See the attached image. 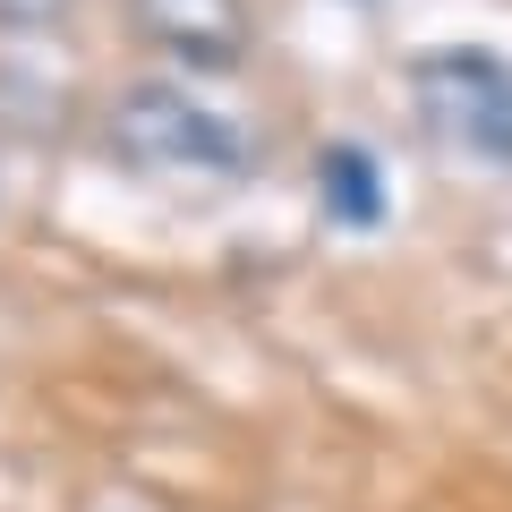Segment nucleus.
Returning <instances> with one entry per match:
<instances>
[{
	"mask_svg": "<svg viewBox=\"0 0 512 512\" xmlns=\"http://www.w3.org/2000/svg\"><path fill=\"white\" fill-rule=\"evenodd\" d=\"M410 94H419V120L436 128L444 146L478 154V163H512V69L495 52H427L410 69Z\"/></svg>",
	"mask_w": 512,
	"mask_h": 512,
	"instance_id": "f03ea898",
	"label": "nucleus"
},
{
	"mask_svg": "<svg viewBox=\"0 0 512 512\" xmlns=\"http://www.w3.org/2000/svg\"><path fill=\"white\" fill-rule=\"evenodd\" d=\"M111 154L154 180H231L248 171V128L171 77H146V86H120L111 103Z\"/></svg>",
	"mask_w": 512,
	"mask_h": 512,
	"instance_id": "f257e3e1",
	"label": "nucleus"
},
{
	"mask_svg": "<svg viewBox=\"0 0 512 512\" xmlns=\"http://www.w3.org/2000/svg\"><path fill=\"white\" fill-rule=\"evenodd\" d=\"M52 9H69V0H0V18H52Z\"/></svg>",
	"mask_w": 512,
	"mask_h": 512,
	"instance_id": "39448f33",
	"label": "nucleus"
},
{
	"mask_svg": "<svg viewBox=\"0 0 512 512\" xmlns=\"http://www.w3.org/2000/svg\"><path fill=\"white\" fill-rule=\"evenodd\" d=\"M128 26L188 69H239L248 52V0H128Z\"/></svg>",
	"mask_w": 512,
	"mask_h": 512,
	"instance_id": "7ed1b4c3",
	"label": "nucleus"
},
{
	"mask_svg": "<svg viewBox=\"0 0 512 512\" xmlns=\"http://www.w3.org/2000/svg\"><path fill=\"white\" fill-rule=\"evenodd\" d=\"M325 180H333V197H342V214H376V197H367V163H359V154H333Z\"/></svg>",
	"mask_w": 512,
	"mask_h": 512,
	"instance_id": "20e7f679",
	"label": "nucleus"
}]
</instances>
